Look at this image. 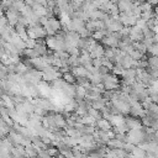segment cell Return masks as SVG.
I'll return each instance as SVG.
<instances>
[{
	"mask_svg": "<svg viewBox=\"0 0 158 158\" xmlns=\"http://www.w3.org/2000/svg\"><path fill=\"white\" fill-rule=\"evenodd\" d=\"M147 63L148 67H158V56H149L147 58Z\"/></svg>",
	"mask_w": 158,
	"mask_h": 158,
	"instance_id": "obj_1",
	"label": "cell"
},
{
	"mask_svg": "<svg viewBox=\"0 0 158 158\" xmlns=\"http://www.w3.org/2000/svg\"><path fill=\"white\" fill-rule=\"evenodd\" d=\"M64 79H65V81H69V83H73L74 81V77L72 75V74H64Z\"/></svg>",
	"mask_w": 158,
	"mask_h": 158,
	"instance_id": "obj_2",
	"label": "cell"
},
{
	"mask_svg": "<svg viewBox=\"0 0 158 158\" xmlns=\"http://www.w3.org/2000/svg\"><path fill=\"white\" fill-rule=\"evenodd\" d=\"M153 142H156L158 144V130L154 131V139H153Z\"/></svg>",
	"mask_w": 158,
	"mask_h": 158,
	"instance_id": "obj_3",
	"label": "cell"
}]
</instances>
